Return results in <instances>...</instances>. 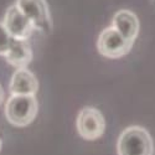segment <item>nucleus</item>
I'll return each mask as SVG.
<instances>
[{"label":"nucleus","instance_id":"nucleus-6","mask_svg":"<svg viewBox=\"0 0 155 155\" xmlns=\"http://www.w3.org/2000/svg\"><path fill=\"white\" fill-rule=\"evenodd\" d=\"M3 24L5 25L9 34L19 40H28L36 30L31 20L19 9L16 4L8 8L3 19Z\"/></svg>","mask_w":155,"mask_h":155},{"label":"nucleus","instance_id":"nucleus-8","mask_svg":"<svg viewBox=\"0 0 155 155\" xmlns=\"http://www.w3.org/2000/svg\"><path fill=\"white\" fill-rule=\"evenodd\" d=\"M9 89L11 94H35L38 89V82L26 67L18 68L11 77Z\"/></svg>","mask_w":155,"mask_h":155},{"label":"nucleus","instance_id":"nucleus-12","mask_svg":"<svg viewBox=\"0 0 155 155\" xmlns=\"http://www.w3.org/2000/svg\"><path fill=\"white\" fill-rule=\"evenodd\" d=\"M0 150H2V139H0Z\"/></svg>","mask_w":155,"mask_h":155},{"label":"nucleus","instance_id":"nucleus-3","mask_svg":"<svg viewBox=\"0 0 155 155\" xmlns=\"http://www.w3.org/2000/svg\"><path fill=\"white\" fill-rule=\"evenodd\" d=\"M132 41L127 38L113 26L106 28L97 40L98 52L107 58H120L125 56L133 47Z\"/></svg>","mask_w":155,"mask_h":155},{"label":"nucleus","instance_id":"nucleus-4","mask_svg":"<svg viewBox=\"0 0 155 155\" xmlns=\"http://www.w3.org/2000/svg\"><path fill=\"white\" fill-rule=\"evenodd\" d=\"M15 4L31 20L37 31L46 35L52 31V18L46 0H16Z\"/></svg>","mask_w":155,"mask_h":155},{"label":"nucleus","instance_id":"nucleus-1","mask_svg":"<svg viewBox=\"0 0 155 155\" xmlns=\"http://www.w3.org/2000/svg\"><path fill=\"white\" fill-rule=\"evenodd\" d=\"M117 150L118 155H153V138L143 127H129L120 134Z\"/></svg>","mask_w":155,"mask_h":155},{"label":"nucleus","instance_id":"nucleus-11","mask_svg":"<svg viewBox=\"0 0 155 155\" xmlns=\"http://www.w3.org/2000/svg\"><path fill=\"white\" fill-rule=\"evenodd\" d=\"M3 101H4V89H3L2 84H0V106H2Z\"/></svg>","mask_w":155,"mask_h":155},{"label":"nucleus","instance_id":"nucleus-2","mask_svg":"<svg viewBox=\"0 0 155 155\" xmlns=\"http://www.w3.org/2000/svg\"><path fill=\"white\" fill-rule=\"evenodd\" d=\"M37 108L35 94H11L5 104V117L12 125L25 127L32 123Z\"/></svg>","mask_w":155,"mask_h":155},{"label":"nucleus","instance_id":"nucleus-13","mask_svg":"<svg viewBox=\"0 0 155 155\" xmlns=\"http://www.w3.org/2000/svg\"><path fill=\"white\" fill-rule=\"evenodd\" d=\"M153 3H154V5H155V0H153Z\"/></svg>","mask_w":155,"mask_h":155},{"label":"nucleus","instance_id":"nucleus-5","mask_svg":"<svg viewBox=\"0 0 155 155\" xmlns=\"http://www.w3.org/2000/svg\"><path fill=\"white\" fill-rule=\"evenodd\" d=\"M77 130L86 140H96L101 138L106 129V120L102 113L93 107H84L77 117Z\"/></svg>","mask_w":155,"mask_h":155},{"label":"nucleus","instance_id":"nucleus-10","mask_svg":"<svg viewBox=\"0 0 155 155\" xmlns=\"http://www.w3.org/2000/svg\"><path fill=\"white\" fill-rule=\"evenodd\" d=\"M12 38L14 37L9 34V31L5 28V25L2 21L0 22V56H5V54L10 48Z\"/></svg>","mask_w":155,"mask_h":155},{"label":"nucleus","instance_id":"nucleus-9","mask_svg":"<svg viewBox=\"0 0 155 155\" xmlns=\"http://www.w3.org/2000/svg\"><path fill=\"white\" fill-rule=\"evenodd\" d=\"M5 60L16 68H25L32 61V50L28 40L12 38L9 51L5 54Z\"/></svg>","mask_w":155,"mask_h":155},{"label":"nucleus","instance_id":"nucleus-7","mask_svg":"<svg viewBox=\"0 0 155 155\" xmlns=\"http://www.w3.org/2000/svg\"><path fill=\"white\" fill-rule=\"evenodd\" d=\"M112 26L118 30L127 40L134 42L139 34V20L133 11L128 9L118 10L112 19Z\"/></svg>","mask_w":155,"mask_h":155}]
</instances>
